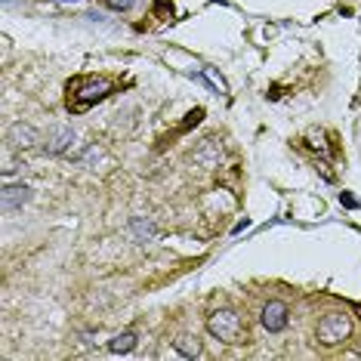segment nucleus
<instances>
[{"label":"nucleus","mask_w":361,"mask_h":361,"mask_svg":"<svg viewBox=\"0 0 361 361\" xmlns=\"http://www.w3.org/2000/svg\"><path fill=\"white\" fill-rule=\"evenodd\" d=\"M111 90H114V84L109 78H75L65 87V109L71 114H84L93 109L96 102L109 99Z\"/></svg>","instance_id":"f257e3e1"},{"label":"nucleus","mask_w":361,"mask_h":361,"mask_svg":"<svg viewBox=\"0 0 361 361\" xmlns=\"http://www.w3.org/2000/svg\"><path fill=\"white\" fill-rule=\"evenodd\" d=\"M207 334L226 346H238L247 340V324L235 309H216L207 315Z\"/></svg>","instance_id":"f03ea898"},{"label":"nucleus","mask_w":361,"mask_h":361,"mask_svg":"<svg viewBox=\"0 0 361 361\" xmlns=\"http://www.w3.org/2000/svg\"><path fill=\"white\" fill-rule=\"evenodd\" d=\"M352 336V318L346 312H327L315 327V340L322 346H340Z\"/></svg>","instance_id":"7ed1b4c3"},{"label":"nucleus","mask_w":361,"mask_h":361,"mask_svg":"<svg viewBox=\"0 0 361 361\" xmlns=\"http://www.w3.org/2000/svg\"><path fill=\"white\" fill-rule=\"evenodd\" d=\"M259 322L269 334H281V331H287V324H290V309H287V302H281V300H269L266 306H262Z\"/></svg>","instance_id":"20e7f679"},{"label":"nucleus","mask_w":361,"mask_h":361,"mask_svg":"<svg viewBox=\"0 0 361 361\" xmlns=\"http://www.w3.org/2000/svg\"><path fill=\"white\" fill-rule=\"evenodd\" d=\"M31 185L25 183H10V185H4V195H0V207H4L6 216H13V213H19L25 204L31 201Z\"/></svg>","instance_id":"39448f33"},{"label":"nucleus","mask_w":361,"mask_h":361,"mask_svg":"<svg viewBox=\"0 0 361 361\" xmlns=\"http://www.w3.org/2000/svg\"><path fill=\"white\" fill-rule=\"evenodd\" d=\"M223 158H226V152H223V145H219L216 139H204L198 149L192 152V161L198 164L201 170H216L219 164H223Z\"/></svg>","instance_id":"423d86ee"},{"label":"nucleus","mask_w":361,"mask_h":361,"mask_svg":"<svg viewBox=\"0 0 361 361\" xmlns=\"http://www.w3.org/2000/svg\"><path fill=\"white\" fill-rule=\"evenodd\" d=\"M75 142H78L75 130H71V127H56L53 133L47 136V142H44V145H47V152H50V154H65Z\"/></svg>","instance_id":"0eeeda50"},{"label":"nucleus","mask_w":361,"mask_h":361,"mask_svg":"<svg viewBox=\"0 0 361 361\" xmlns=\"http://www.w3.org/2000/svg\"><path fill=\"white\" fill-rule=\"evenodd\" d=\"M127 228H130V235H133V241H136V244H152V241H158V228H154L152 219L133 216Z\"/></svg>","instance_id":"6e6552de"},{"label":"nucleus","mask_w":361,"mask_h":361,"mask_svg":"<svg viewBox=\"0 0 361 361\" xmlns=\"http://www.w3.org/2000/svg\"><path fill=\"white\" fill-rule=\"evenodd\" d=\"M6 142H10L13 149H31V145L37 142V133L28 124H13L10 133H6Z\"/></svg>","instance_id":"1a4fd4ad"},{"label":"nucleus","mask_w":361,"mask_h":361,"mask_svg":"<svg viewBox=\"0 0 361 361\" xmlns=\"http://www.w3.org/2000/svg\"><path fill=\"white\" fill-rule=\"evenodd\" d=\"M136 349V334L133 331H124L118 334L114 340H109V352H114V355H127V352Z\"/></svg>","instance_id":"9d476101"},{"label":"nucleus","mask_w":361,"mask_h":361,"mask_svg":"<svg viewBox=\"0 0 361 361\" xmlns=\"http://www.w3.org/2000/svg\"><path fill=\"white\" fill-rule=\"evenodd\" d=\"M173 349H176L183 358H198V355H201V343L192 340V336H176V340H173Z\"/></svg>","instance_id":"9b49d317"},{"label":"nucleus","mask_w":361,"mask_h":361,"mask_svg":"<svg viewBox=\"0 0 361 361\" xmlns=\"http://www.w3.org/2000/svg\"><path fill=\"white\" fill-rule=\"evenodd\" d=\"M105 4H109L111 10H118V13H127L130 6H133V0H105Z\"/></svg>","instance_id":"f8f14e48"},{"label":"nucleus","mask_w":361,"mask_h":361,"mask_svg":"<svg viewBox=\"0 0 361 361\" xmlns=\"http://www.w3.org/2000/svg\"><path fill=\"white\" fill-rule=\"evenodd\" d=\"M340 204H346V207H358V201L352 198V195H340Z\"/></svg>","instance_id":"ddd939ff"},{"label":"nucleus","mask_w":361,"mask_h":361,"mask_svg":"<svg viewBox=\"0 0 361 361\" xmlns=\"http://www.w3.org/2000/svg\"><path fill=\"white\" fill-rule=\"evenodd\" d=\"M4 4H6V6H10V4H16V0H4Z\"/></svg>","instance_id":"4468645a"}]
</instances>
